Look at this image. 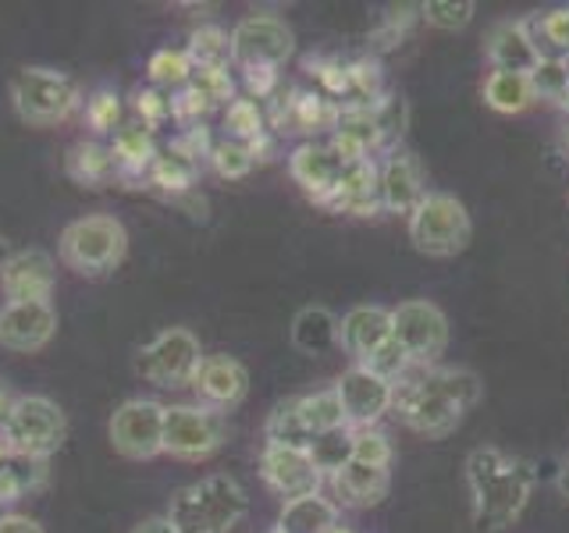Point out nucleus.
I'll return each mask as SVG.
<instances>
[{"label":"nucleus","mask_w":569,"mask_h":533,"mask_svg":"<svg viewBox=\"0 0 569 533\" xmlns=\"http://www.w3.org/2000/svg\"><path fill=\"white\" fill-rule=\"evenodd\" d=\"M527 29L533 36V43H538L541 58L562 61L569 53V8L548 11L541 18H527Z\"/></svg>","instance_id":"nucleus-31"},{"label":"nucleus","mask_w":569,"mask_h":533,"mask_svg":"<svg viewBox=\"0 0 569 533\" xmlns=\"http://www.w3.org/2000/svg\"><path fill=\"white\" fill-rule=\"evenodd\" d=\"M263 129V118H260V107L253 100H231L224 107V132L228 139L246 142V139H257Z\"/></svg>","instance_id":"nucleus-36"},{"label":"nucleus","mask_w":569,"mask_h":533,"mask_svg":"<svg viewBox=\"0 0 569 533\" xmlns=\"http://www.w3.org/2000/svg\"><path fill=\"white\" fill-rule=\"evenodd\" d=\"M335 395L342 402L346 423L352 431H363V426H378V420L391 413L396 384L385 381L381 373L367 370L363 363H352L342 378L335 381Z\"/></svg>","instance_id":"nucleus-13"},{"label":"nucleus","mask_w":569,"mask_h":533,"mask_svg":"<svg viewBox=\"0 0 569 533\" xmlns=\"http://www.w3.org/2000/svg\"><path fill=\"white\" fill-rule=\"evenodd\" d=\"M228 43H231V64L236 68L278 71L296 53V32L278 14H246L228 32Z\"/></svg>","instance_id":"nucleus-9"},{"label":"nucleus","mask_w":569,"mask_h":533,"mask_svg":"<svg viewBox=\"0 0 569 533\" xmlns=\"http://www.w3.org/2000/svg\"><path fill=\"white\" fill-rule=\"evenodd\" d=\"M328 484H331V502L338 509H370V505H381L388 497L391 470L349 459L346 466L328 473Z\"/></svg>","instance_id":"nucleus-18"},{"label":"nucleus","mask_w":569,"mask_h":533,"mask_svg":"<svg viewBox=\"0 0 569 533\" xmlns=\"http://www.w3.org/2000/svg\"><path fill=\"white\" fill-rule=\"evenodd\" d=\"M129 253V231L114 213H86L68 221L58 239V257L68 271L82 278H103Z\"/></svg>","instance_id":"nucleus-4"},{"label":"nucleus","mask_w":569,"mask_h":533,"mask_svg":"<svg viewBox=\"0 0 569 533\" xmlns=\"http://www.w3.org/2000/svg\"><path fill=\"white\" fill-rule=\"evenodd\" d=\"M192 388L200 395V405L228 413V409L242 405V399L249 395V370L236 355H203V363L192 378Z\"/></svg>","instance_id":"nucleus-16"},{"label":"nucleus","mask_w":569,"mask_h":533,"mask_svg":"<svg viewBox=\"0 0 569 533\" xmlns=\"http://www.w3.org/2000/svg\"><path fill=\"white\" fill-rule=\"evenodd\" d=\"M263 434H267V444H284V449H307L313 438L307 434V426L299 423V413H296V399H284L271 409V416L263 423Z\"/></svg>","instance_id":"nucleus-32"},{"label":"nucleus","mask_w":569,"mask_h":533,"mask_svg":"<svg viewBox=\"0 0 569 533\" xmlns=\"http://www.w3.org/2000/svg\"><path fill=\"white\" fill-rule=\"evenodd\" d=\"M0 533H47L40 523L32 520V515H22V512H4L0 515Z\"/></svg>","instance_id":"nucleus-43"},{"label":"nucleus","mask_w":569,"mask_h":533,"mask_svg":"<svg viewBox=\"0 0 569 533\" xmlns=\"http://www.w3.org/2000/svg\"><path fill=\"white\" fill-rule=\"evenodd\" d=\"M485 53L495 71H520V76H533V68L541 64V50L533 43L527 22H498L488 32Z\"/></svg>","instance_id":"nucleus-21"},{"label":"nucleus","mask_w":569,"mask_h":533,"mask_svg":"<svg viewBox=\"0 0 569 533\" xmlns=\"http://www.w3.org/2000/svg\"><path fill=\"white\" fill-rule=\"evenodd\" d=\"M533 100H538L533 82L520 71H491L485 79V103L498 114H523Z\"/></svg>","instance_id":"nucleus-26"},{"label":"nucleus","mask_w":569,"mask_h":533,"mask_svg":"<svg viewBox=\"0 0 569 533\" xmlns=\"http://www.w3.org/2000/svg\"><path fill=\"white\" fill-rule=\"evenodd\" d=\"M296 413L299 423L307 426V434L317 441L320 434H335V431H346V413H342V402H338L335 388L328 391H313V395H296Z\"/></svg>","instance_id":"nucleus-27"},{"label":"nucleus","mask_w":569,"mask_h":533,"mask_svg":"<svg viewBox=\"0 0 569 533\" xmlns=\"http://www.w3.org/2000/svg\"><path fill=\"white\" fill-rule=\"evenodd\" d=\"M533 93L538 100H566L569 93V71H566V61H556V58H541V64L533 68Z\"/></svg>","instance_id":"nucleus-38"},{"label":"nucleus","mask_w":569,"mask_h":533,"mask_svg":"<svg viewBox=\"0 0 569 533\" xmlns=\"http://www.w3.org/2000/svg\"><path fill=\"white\" fill-rule=\"evenodd\" d=\"M132 533H178V530L168 515H147V520L132 526Z\"/></svg>","instance_id":"nucleus-45"},{"label":"nucleus","mask_w":569,"mask_h":533,"mask_svg":"<svg viewBox=\"0 0 569 533\" xmlns=\"http://www.w3.org/2000/svg\"><path fill=\"white\" fill-rule=\"evenodd\" d=\"M207 157H210L213 171H218L221 178H242V174H249V168L257 164L253 150H249L246 142H236V139H221V142H213Z\"/></svg>","instance_id":"nucleus-35"},{"label":"nucleus","mask_w":569,"mask_h":533,"mask_svg":"<svg viewBox=\"0 0 569 533\" xmlns=\"http://www.w3.org/2000/svg\"><path fill=\"white\" fill-rule=\"evenodd\" d=\"M111 449L129 462H150L164 455V405L157 399L121 402L107 423Z\"/></svg>","instance_id":"nucleus-12"},{"label":"nucleus","mask_w":569,"mask_h":533,"mask_svg":"<svg viewBox=\"0 0 569 533\" xmlns=\"http://www.w3.org/2000/svg\"><path fill=\"white\" fill-rule=\"evenodd\" d=\"M86 124L97 135H114L121 129V97L114 89H97L93 97L86 100Z\"/></svg>","instance_id":"nucleus-34"},{"label":"nucleus","mask_w":569,"mask_h":533,"mask_svg":"<svg viewBox=\"0 0 569 533\" xmlns=\"http://www.w3.org/2000/svg\"><path fill=\"white\" fill-rule=\"evenodd\" d=\"M533 484H538V473H533V462L509 455L495 444L485 449H473L467 459V487L473 497V523L477 530L498 533L512 526L523 515Z\"/></svg>","instance_id":"nucleus-2"},{"label":"nucleus","mask_w":569,"mask_h":533,"mask_svg":"<svg viewBox=\"0 0 569 533\" xmlns=\"http://www.w3.org/2000/svg\"><path fill=\"white\" fill-rule=\"evenodd\" d=\"M189 61L196 71H224L231 64V43H228V32L218 26H203L192 32V40L186 47Z\"/></svg>","instance_id":"nucleus-30"},{"label":"nucleus","mask_w":569,"mask_h":533,"mask_svg":"<svg viewBox=\"0 0 569 533\" xmlns=\"http://www.w3.org/2000/svg\"><path fill=\"white\" fill-rule=\"evenodd\" d=\"M562 139H566V147H569V124H566V132H562Z\"/></svg>","instance_id":"nucleus-49"},{"label":"nucleus","mask_w":569,"mask_h":533,"mask_svg":"<svg viewBox=\"0 0 569 533\" xmlns=\"http://www.w3.org/2000/svg\"><path fill=\"white\" fill-rule=\"evenodd\" d=\"M331 533H349V530H342V526H335V530H331Z\"/></svg>","instance_id":"nucleus-50"},{"label":"nucleus","mask_w":569,"mask_h":533,"mask_svg":"<svg viewBox=\"0 0 569 533\" xmlns=\"http://www.w3.org/2000/svg\"><path fill=\"white\" fill-rule=\"evenodd\" d=\"M289 168H292L296 182L307 189L313 200H328V195H335L349 171L342 157L328 147H317V142H302V147L292 153Z\"/></svg>","instance_id":"nucleus-20"},{"label":"nucleus","mask_w":569,"mask_h":533,"mask_svg":"<svg viewBox=\"0 0 569 533\" xmlns=\"http://www.w3.org/2000/svg\"><path fill=\"white\" fill-rule=\"evenodd\" d=\"M352 459L367 462V466H385L391 470V441L381 434L378 426H363V431H352Z\"/></svg>","instance_id":"nucleus-37"},{"label":"nucleus","mask_w":569,"mask_h":533,"mask_svg":"<svg viewBox=\"0 0 569 533\" xmlns=\"http://www.w3.org/2000/svg\"><path fill=\"white\" fill-rule=\"evenodd\" d=\"M0 289L8 302H50L53 295V260L43 249L14 253L0 266Z\"/></svg>","instance_id":"nucleus-17"},{"label":"nucleus","mask_w":569,"mask_h":533,"mask_svg":"<svg viewBox=\"0 0 569 533\" xmlns=\"http://www.w3.org/2000/svg\"><path fill=\"white\" fill-rule=\"evenodd\" d=\"M147 76H150V86H153V89H164V93L174 97L178 89H186V86L192 82L196 68H192V61H189V53H186V50H171V47H164V50H157L153 58H150Z\"/></svg>","instance_id":"nucleus-29"},{"label":"nucleus","mask_w":569,"mask_h":533,"mask_svg":"<svg viewBox=\"0 0 569 533\" xmlns=\"http://www.w3.org/2000/svg\"><path fill=\"white\" fill-rule=\"evenodd\" d=\"M473 11H477L473 0H427V4H420L423 22L445 32L467 29L473 22Z\"/></svg>","instance_id":"nucleus-33"},{"label":"nucleus","mask_w":569,"mask_h":533,"mask_svg":"<svg viewBox=\"0 0 569 533\" xmlns=\"http://www.w3.org/2000/svg\"><path fill=\"white\" fill-rule=\"evenodd\" d=\"M274 76H278V71H271V68H257V71H246V82H249V89H253L257 97H263L267 89L274 86Z\"/></svg>","instance_id":"nucleus-44"},{"label":"nucleus","mask_w":569,"mask_h":533,"mask_svg":"<svg viewBox=\"0 0 569 533\" xmlns=\"http://www.w3.org/2000/svg\"><path fill=\"white\" fill-rule=\"evenodd\" d=\"M14 405H18V395H14L8 384H0V434H4V426L11 423Z\"/></svg>","instance_id":"nucleus-46"},{"label":"nucleus","mask_w":569,"mask_h":533,"mask_svg":"<svg viewBox=\"0 0 569 533\" xmlns=\"http://www.w3.org/2000/svg\"><path fill=\"white\" fill-rule=\"evenodd\" d=\"M203 363V345L189 328H164L147 349L136 352V373L157 388L192 384Z\"/></svg>","instance_id":"nucleus-10"},{"label":"nucleus","mask_w":569,"mask_h":533,"mask_svg":"<svg viewBox=\"0 0 569 533\" xmlns=\"http://www.w3.org/2000/svg\"><path fill=\"white\" fill-rule=\"evenodd\" d=\"M559 491L569 497V459L562 462V470H559Z\"/></svg>","instance_id":"nucleus-47"},{"label":"nucleus","mask_w":569,"mask_h":533,"mask_svg":"<svg viewBox=\"0 0 569 533\" xmlns=\"http://www.w3.org/2000/svg\"><path fill=\"white\" fill-rule=\"evenodd\" d=\"M111 150L118 157V168L129 171V174L150 168L157 160V147H153V135H150L147 124H121V129L114 132Z\"/></svg>","instance_id":"nucleus-28"},{"label":"nucleus","mask_w":569,"mask_h":533,"mask_svg":"<svg viewBox=\"0 0 569 533\" xmlns=\"http://www.w3.org/2000/svg\"><path fill=\"white\" fill-rule=\"evenodd\" d=\"M231 438L228 416L210 405H164V455L182 462H203L218 455Z\"/></svg>","instance_id":"nucleus-8"},{"label":"nucleus","mask_w":569,"mask_h":533,"mask_svg":"<svg viewBox=\"0 0 569 533\" xmlns=\"http://www.w3.org/2000/svg\"><path fill=\"white\" fill-rule=\"evenodd\" d=\"M58 334V310L53 302H4L0 306V349L40 352Z\"/></svg>","instance_id":"nucleus-15"},{"label":"nucleus","mask_w":569,"mask_h":533,"mask_svg":"<svg viewBox=\"0 0 569 533\" xmlns=\"http://www.w3.org/2000/svg\"><path fill=\"white\" fill-rule=\"evenodd\" d=\"M391 338L413 366H435L449 349V316L431 299H406L391 310Z\"/></svg>","instance_id":"nucleus-11"},{"label":"nucleus","mask_w":569,"mask_h":533,"mask_svg":"<svg viewBox=\"0 0 569 533\" xmlns=\"http://www.w3.org/2000/svg\"><path fill=\"white\" fill-rule=\"evenodd\" d=\"M338 526V505L328 494H307L296 502H284L278 526L271 533H331Z\"/></svg>","instance_id":"nucleus-24"},{"label":"nucleus","mask_w":569,"mask_h":533,"mask_svg":"<svg viewBox=\"0 0 569 533\" xmlns=\"http://www.w3.org/2000/svg\"><path fill=\"white\" fill-rule=\"evenodd\" d=\"M11 107L32 129H50L76 114L82 93L71 76L47 64H26L11 76Z\"/></svg>","instance_id":"nucleus-5"},{"label":"nucleus","mask_w":569,"mask_h":533,"mask_svg":"<svg viewBox=\"0 0 569 533\" xmlns=\"http://www.w3.org/2000/svg\"><path fill=\"white\" fill-rule=\"evenodd\" d=\"M11 452H8V441H4V434H0V466H4V459H8Z\"/></svg>","instance_id":"nucleus-48"},{"label":"nucleus","mask_w":569,"mask_h":533,"mask_svg":"<svg viewBox=\"0 0 569 533\" xmlns=\"http://www.w3.org/2000/svg\"><path fill=\"white\" fill-rule=\"evenodd\" d=\"M363 366H367V370H373V373H381V378H385V381H391V384L402 381L406 373L413 370V363H409V355L402 352V345L396 342V338H391L388 345H381L378 352H373Z\"/></svg>","instance_id":"nucleus-39"},{"label":"nucleus","mask_w":569,"mask_h":533,"mask_svg":"<svg viewBox=\"0 0 569 533\" xmlns=\"http://www.w3.org/2000/svg\"><path fill=\"white\" fill-rule=\"evenodd\" d=\"M164 515L178 533H231L249 515V494L236 476L210 473L178 487Z\"/></svg>","instance_id":"nucleus-3"},{"label":"nucleus","mask_w":569,"mask_h":533,"mask_svg":"<svg viewBox=\"0 0 569 533\" xmlns=\"http://www.w3.org/2000/svg\"><path fill=\"white\" fill-rule=\"evenodd\" d=\"M260 476L281 502L317 494L325 487V473L307 449H284V444H263L260 452Z\"/></svg>","instance_id":"nucleus-14"},{"label":"nucleus","mask_w":569,"mask_h":533,"mask_svg":"<svg viewBox=\"0 0 569 533\" xmlns=\"http://www.w3.org/2000/svg\"><path fill=\"white\" fill-rule=\"evenodd\" d=\"M473 239V221L467 207L449 192H427L420 207L409 213V242L423 257H459Z\"/></svg>","instance_id":"nucleus-6"},{"label":"nucleus","mask_w":569,"mask_h":533,"mask_svg":"<svg viewBox=\"0 0 569 533\" xmlns=\"http://www.w3.org/2000/svg\"><path fill=\"white\" fill-rule=\"evenodd\" d=\"M289 338L302 355H328L338 349V316L328 306H302L292 316Z\"/></svg>","instance_id":"nucleus-25"},{"label":"nucleus","mask_w":569,"mask_h":533,"mask_svg":"<svg viewBox=\"0 0 569 533\" xmlns=\"http://www.w3.org/2000/svg\"><path fill=\"white\" fill-rule=\"evenodd\" d=\"M8 452L14 459L43 462L68 441L64 409L47 395H18L11 423L4 426Z\"/></svg>","instance_id":"nucleus-7"},{"label":"nucleus","mask_w":569,"mask_h":533,"mask_svg":"<svg viewBox=\"0 0 569 533\" xmlns=\"http://www.w3.org/2000/svg\"><path fill=\"white\" fill-rule=\"evenodd\" d=\"M26 487H29V484H26V476H22V473L11 470V466H0V505L18 502Z\"/></svg>","instance_id":"nucleus-42"},{"label":"nucleus","mask_w":569,"mask_h":533,"mask_svg":"<svg viewBox=\"0 0 569 533\" xmlns=\"http://www.w3.org/2000/svg\"><path fill=\"white\" fill-rule=\"evenodd\" d=\"M196 93H200L210 107H218V103H231L236 97V82H231V76H228V68L224 71H196L192 76V82H189Z\"/></svg>","instance_id":"nucleus-40"},{"label":"nucleus","mask_w":569,"mask_h":533,"mask_svg":"<svg viewBox=\"0 0 569 533\" xmlns=\"http://www.w3.org/2000/svg\"><path fill=\"white\" fill-rule=\"evenodd\" d=\"M388 342H391V310L385 306H352L338 320V349L352 355V363H367Z\"/></svg>","instance_id":"nucleus-19"},{"label":"nucleus","mask_w":569,"mask_h":533,"mask_svg":"<svg viewBox=\"0 0 569 533\" xmlns=\"http://www.w3.org/2000/svg\"><path fill=\"white\" fill-rule=\"evenodd\" d=\"M485 399V381L467 366H413L396 381L391 413L423 438H445Z\"/></svg>","instance_id":"nucleus-1"},{"label":"nucleus","mask_w":569,"mask_h":533,"mask_svg":"<svg viewBox=\"0 0 569 533\" xmlns=\"http://www.w3.org/2000/svg\"><path fill=\"white\" fill-rule=\"evenodd\" d=\"M64 171H68V178H76L79 185L97 189V185L111 182V178L121 168H118V157L111 150V142H103V139H79L76 147L68 150Z\"/></svg>","instance_id":"nucleus-23"},{"label":"nucleus","mask_w":569,"mask_h":533,"mask_svg":"<svg viewBox=\"0 0 569 533\" xmlns=\"http://www.w3.org/2000/svg\"><path fill=\"white\" fill-rule=\"evenodd\" d=\"M423 195H427V185H423L420 160L409 153L391 157L378 178V203L391 213H413Z\"/></svg>","instance_id":"nucleus-22"},{"label":"nucleus","mask_w":569,"mask_h":533,"mask_svg":"<svg viewBox=\"0 0 569 533\" xmlns=\"http://www.w3.org/2000/svg\"><path fill=\"white\" fill-rule=\"evenodd\" d=\"M136 111H139L142 124L153 129L157 121H164V118L174 114V100H171V93H164V89L150 86V89H139V93H136Z\"/></svg>","instance_id":"nucleus-41"}]
</instances>
